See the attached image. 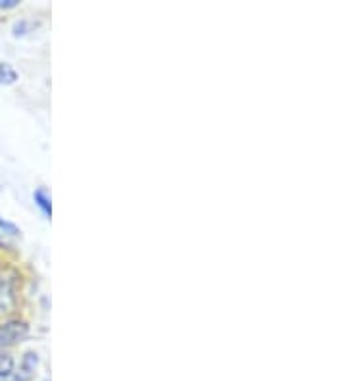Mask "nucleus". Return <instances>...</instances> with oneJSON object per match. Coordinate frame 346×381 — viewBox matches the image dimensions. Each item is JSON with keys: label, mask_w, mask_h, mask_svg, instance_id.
<instances>
[{"label": "nucleus", "mask_w": 346, "mask_h": 381, "mask_svg": "<svg viewBox=\"0 0 346 381\" xmlns=\"http://www.w3.org/2000/svg\"><path fill=\"white\" fill-rule=\"evenodd\" d=\"M29 335V325L23 320H6L0 323V351L25 341Z\"/></svg>", "instance_id": "f257e3e1"}, {"label": "nucleus", "mask_w": 346, "mask_h": 381, "mask_svg": "<svg viewBox=\"0 0 346 381\" xmlns=\"http://www.w3.org/2000/svg\"><path fill=\"white\" fill-rule=\"evenodd\" d=\"M0 230H4L6 233H10V235H18L20 231H18V228L14 225V223H10V221H6V220H2L0 218Z\"/></svg>", "instance_id": "6e6552de"}, {"label": "nucleus", "mask_w": 346, "mask_h": 381, "mask_svg": "<svg viewBox=\"0 0 346 381\" xmlns=\"http://www.w3.org/2000/svg\"><path fill=\"white\" fill-rule=\"evenodd\" d=\"M33 199H35V202H37V206L42 210V214L50 218V214H52V204H50L49 193H47L45 189H37L35 193H33Z\"/></svg>", "instance_id": "423d86ee"}, {"label": "nucleus", "mask_w": 346, "mask_h": 381, "mask_svg": "<svg viewBox=\"0 0 346 381\" xmlns=\"http://www.w3.org/2000/svg\"><path fill=\"white\" fill-rule=\"evenodd\" d=\"M20 4V0H0V8L2 10H10V8H16Z\"/></svg>", "instance_id": "1a4fd4ad"}, {"label": "nucleus", "mask_w": 346, "mask_h": 381, "mask_svg": "<svg viewBox=\"0 0 346 381\" xmlns=\"http://www.w3.org/2000/svg\"><path fill=\"white\" fill-rule=\"evenodd\" d=\"M18 81V71L8 62H0V85H12Z\"/></svg>", "instance_id": "39448f33"}, {"label": "nucleus", "mask_w": 346, "mask_h": 381, "mask_svg": "<svg viewBox=\"0 0 346 381\" xmlns=\"http://www.w3.org/2000/svg\"><path fill=\"white\" fill-rule=\"evenodd\" d=\"M16 285L18 278L10 270L0 271V316L8 314L16 304Z\"/></svg>", "instance_id": "f03ea898"}, {"label": "nucleus", "mask_w": 346, "mask_h": 381, "mask_svg": "<svg viewBox=\"0 0 346 381\" xmlns=\"http://www.w3.org/2000/svg\"><path fill=\"white\" fill-rule=\"evenodd\" d=\"M37 364H39V358H37V352H27L25 356H23V360H21V366L20 370L14 371V378L12 381H27L33 376V371L37 368Z\"/></svg>", "instance_id": "7ed1b4c3"}, {"label": "nucleus", "mask_w": 346, "mask_h": 381, "mask_svg": "<svg viewBox=\"0 0 346 381\" xmlns=\"http://www.w3.org/2000/svg\"><path fill=\"white\" fill-rule=\"evenodd\" d=\"M27 27H29V23H27V21H16V23H14V27H12L14 37H21V35H25V33H27Z\"/></svg>", "instance_id": "0eeeda50"}, {"label": "nucleus", "mask_w": 346, "mask_h": 381, "mask_svg": "<svg viewBox=\"0 0 346 381\" xmlns=\"http://www.w3.org/2000/svg\"><path fill=\"white\" fill-rule=\"evenodd\" d=\"M16 371V362L10 352L0 351V381H12Z\"/></svg>", "instance_id": "20e7f679"}]
</instances>
